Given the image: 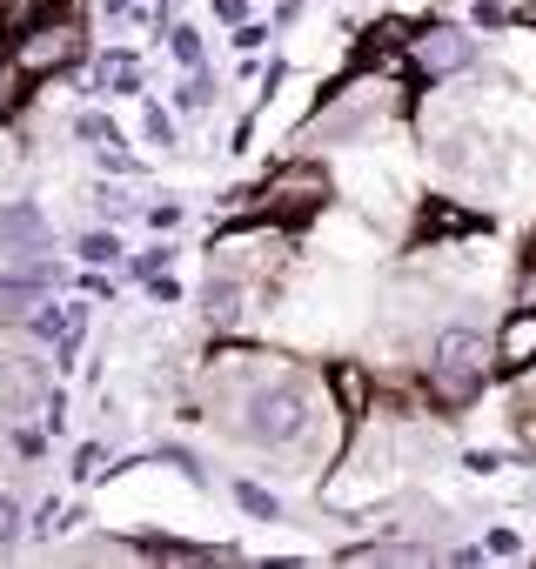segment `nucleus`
<instances>
[{"instance_id": "obj_1", "label": "nucleus", "mask_w": 536, "mask_h": 569, "mask_svg": "<svg viewBox=\"0 0 536 569\" xmlns=\"http://www.w3.org/2000/svg\"><path fill=\"white\" fill-rule=\"evenodd\" d=\"M228 429L235 436H248V442H261V449H289L302 429H309V396H302V382L296 376H282V382H261V389H248L241 402H228Z\"/></svg>"}, {"instance_id": "obj_2", "label": "nucleus", "mask_w": 536, "mask_h": 569, "mask_svg": "<svg viewBox=\"0 0 536 569\" xmlns=\"http://www.w3.org/2000/svg\"><path fill=\"white\" fill-rule=\"evenodd\" d=\"M489 362H496V342H489L483 329H469V322H463V329H443V336H436V356H429V389H436V402H443V409L476 402Z\"/></svg>"}, {"instance_id": "obj_3", "label": "nucleus", "mask_w": 536, "mask_h": 569, "mask_svg": "<svg viewBox=\"0 0 536 569\" xmlns=\"http://www.w3.org/2000/svg\"><path fill=\"white\" fill-rule=\"evenodd\" d=\"M228 208H268V214H316L329 208V168L322 161H289L276 168L255 194H235Z\"/></svg>"}, {"instance_id": "obj_4", "label": "nucleus", "mask_w": 536, "mask_h": 569, "mask_svg": "<svg viewBox=\"0 0 536 569\" xmlns=\"http://www.w3.org/2000/svg\"><path fill=\"white\" fill-rule=\"evenodd\" d=\"M81 48H88L81 21H75V14H48V21H34V28L21 34V48H14V68H21L28 81H48V74L75 68V61H81Z\"/></svg>"}, {"instance_id": "obj_5", "label": "nucleus", "mask_w": 536, "mask_h": 569, "mask_svg": "<svg viewBox=\"0 0 536 569\" xmlns=\"http://www.w3.org/2000/svg\"><path fill=\"white\" fill-rule=\"evenodd\" d=\"M289 376V362H276V356H261V349H221L215 362H208V382L221 389V396H248V389H261V382H282Z\"/></svg>"}, {"instance_id": "obj_6", "label": "nucleus", "mask_w": 536, "mask_h": 569, "mask_svg": "<svg viewBox=\"0 0 536 569\" xmlns=\"http://www.w3.org/2000/svg\"><path fill=\"white\" fill-rule=\"evenodd\" d=\"M409 61H416V74H463L476 61V41L463 28H423L416 48H409Z\"/></svg>"}, {"instance_id": "obj_7", "label": "nucleus", "mask_w": 536, "mask_h": 569, "mask_svg": "<svg viewBox=\"0 0 536 569\" xmlns=\"http://www.w3.org/2000/svg\"><path fill=\"white\" fill-rule=\"evenodd\" d=\"M41 396H48V369L34 356H14L8 369H0V416H28Z\"/></svg>"}, {"instance_id": "obj_8", "label": "nucleus", "mask_w": 536, "mask_h": 569, "mask_svg": "<svg viewBox=\"0 0 536 569\" xmlns=\"http://www.w3.org/2000/svg\"><path fill=\"white\" fill-rule=\"evenodd\" d=\"M376 88H383V81H369L363 94H336V108H329V114L316 121V141H356V134L369 128V114L383 108V101H369Z\"/></svg>"}, {"instance_id": "obj_9", "label": "nucleus", "mask_w": 536, "mask_h": 569, "mask_svg": "<svg viewBox=\"0 0 536 569\" xmlns=\"http://www.w3.org/2000/svg\"><path fill=\"white\" fill-rule=\"evenodd\" d=\"M496 362L509 376H529L536 369V309H509V322L496 336Z\"/></svg>"}, {"instance_id": "obj_10", "label": "nucleus", "mask_w": 536, "mask_h": 569, "mask_svg": "<svg viewBox=\"0 0 536 569\" xmlns=\"http://www.w3.org/2000/svg\"><path fill=\"white\" fill-rule=\"evenodd\" d=\"M0 248H14V254H41L48 248V214L41 208H0Z\"/></svg>"}, {"instance_id": "obj_11", "label": "nucleus", "mask_w": 536, "mask_h": 569, "mask_svg": "<svg viewBox=\"0 0 536 569\" xmlns=\"http://www.w3.org/2000/svg\"><path fill=\"white\" fill-rule=\"evenodd\" d=\"M41 289H48V281L41 274H14V281H0V316H34L41 309Z\"/></svg>"}, {"instance_id": "obj_12", "label": "nucleus", "mask_w": 536, "mask_h": 569, "mask_svg": "<svg viewBox=\"0 0 536 569\" xmlns=\"http://www.w3.org/2000/svg\"><path fill=\"white\" fill-rule=\"evenodd\" d=\"M343 562H429V549H416V542H369V549H343Z\"/></svg>"}, {"instance_id": "obj_13", "label": "nucleus", "mask_w": 536, "mask_h": 569, "mask_svg": "<svg viewBox=\"0 0 536 569\" xmlns=\"http://www.w3.org/2000/svg\"><path fill=\"white\" fill-rule=\"evenodd\" d=\"M201 309H208V322H235V309H241V289L228 274H215L208 281V296H201Z\"/></svg>"}, {"instance_id": "obj_14", "label": "nucleus", "mask_w": 536, "mask_h": 569, "mask_svg": "<svg viewBox=\"0 0 536 569\" xmlns=\"http://www.w3.org/2000/svg\"><path fill=\"white\" fill-rule=\"evenodd\" d=\"M68 316H75V309H54V302H41V309L28 316V329H34L41 342H68V336H75V322H68Z\"/></svg>"}, {"instance_id": "obj_15", "label": "nucleus", "mask_w": 536, "mask_h": 569, "mask_svg": "<svg viewBox=\"0 0 536 569\" xmlns=\"http://www.w3.org/2000/svg\"><path fill=\"white\" fill-rule=\"evenodd\" d=\"M336 402H343L349 416H363V409H369V376L343 362V369H336Z\"/></svg>"}, {"instance_id": "obj_16", "label": "nucleus", "mask_w": 536, "mask_h": 569, "mask_svg": "<svg viewBox=\"0 0 536 569\" xmlns=\"http://www.w3.org/2000/svg\"><path fill=\"white\" fill-rule=\"evenodd\" d=\"M235 502H241L248 516H261V522H276V516H282V502H276V496H268L261 482H248V476H235Z\"/></svg>"}, {"instance_id": "obj_17", "label": "nucleus", "mask_w": 536, "mask_h": 569, "mask_svg": "<svg viewBox=\"0 0 536 569\" xmlns=\"http://www.w3.org/2000/svg\"><path fill=\"white\" fill-rule=\"evenodd\" d=\"M61 8H68V0H8V28L28 34L34 21H48V14H61Z\"/></svg>"}, {"instance_id": "obj_18", "label": "nucleus", "mask_w": 536, "mask_h": 569, "mask_svg": "<svg viewBox=\"0 0 536 569\" xmlns=\"http://www.w3.org/2000/svg\"><path fill=\"white\" fill-rule=\"evenodd\" d=\"M208 94H215V81H208V68H181V88H175V108H208Z\"/></svg>"}, {"instance_id": "obj_19", "label": "nucleus", "mask_w": 536, "mask_h": 569, "mask_svg": "<svg viewBox=\"0 0 536 569\" xmlns=\"http://www.w3.org/2000/svg\"><path fill=\"white\" fill-rule=\"evenodd\" d=\"M21 94H28V74H21V68H14V54H8V61H0V114H8Z\"/></svg>"}, {"instance_id": "obj_20", "label": "nucleus", "mask_w": 536, "mask_h": 569, "mask_svg": "<svg viewBox=\"0 0 536 569\" xmlns=\"http://www.w3.org/2000/svg\"><path fill=\"white\" fill-rule=\"evenodd\" d=\"M168 48H175V61H181V68H201V34H195V28H175V34H168Z\"/></svg>"}, {"instance_id": "obj_21", "label": "nucleus", "mask_w": 536, "mask_h": 569, "mask_svg": "<svg viewBox=\"0 0 536 569\" xmlns=\"http://www.w3.org/2000/svg\"><path fill=\"white\" fill-rule=\"evenodd\" d=\"M449 228H456V234H469V228H476V214H463V208H436V214H429V234H449Z\"/></svg>"}, {"instance_id": "obj_22", "label": "nucleus", "mask_w": 536, "mask_h": 569, "mask_svg": "<svg viewBox=\"0 0 536 569\" xmlns=\"http://www.w3.org/2000/svg\"><path fill=\"white\" fill-rule=\"evenodd\" d=\"M115 254H121V248H115V234H101V228H95V234H81V261H115Z\"/></svg>"}, {"instance_id": "obj_23", "label": "nucleus", "mask_w": 536, "mask_h": 569, "mask_svg": "<svg viewBox=\"0 0 536 569\" xmlns=\"http://www.w3.org/2000/svg\"><path fill=\"white\" fill-rule=\"evenodd\" d=\"M108 88H141V68L121 54V61H108Z\"/></svg>"}, {"instance_id": "obj_24", "label": "nucleus", "mask_w": 536, "mask_h": 569, "mask_svg": "<svg viewBox=\"0 0 536 569\" xmlns=\"http://www.w3.org/2000/svg\"><path fill=\"white\" fill-rule=\"evenodd\" d=\"M75 134H81V141H101V148L115 141V128H108L101 114H81V121H75Z\"/></svg>"}, {"instance_id": "obj_25", "label": "nucleus", "mask_w": 536, "mask_h": 569, "mask_svg": "<svg viewBox=\"0 0 536 569\" xmlns=\"http://www.w3.org/2000/svg\"><path fill=\"white\" fill-rule=\"evenodd\" d=\"M14 529H21V509H14L8 496H0V549H8V542H14Z\"/></svg>"}, {"instance_id": "obj_26", "label": "nucleus", "mask_w": 536, "mask_h": 569, "mask_svg": "<svg viewBox=\"0 0 536 569\" xmlns=\"http://www.w3.org/2000/svg\"><path fill=\"white\" fill-rule=\"evenodd\" d=\"M403 41V21H383L376 34H369V54H383V48H396Z\"/></svg>"}, {"instance_id": "obj_27", "label": "nucleus", "mask_w": 536, "mask_h": 569, "mask_svg": "<svg viewBox=\"0 0 536 569\" xmlns=\"http://www.w3.org/2000/svg\"><path fill=\"white\" fill-rule=\"evenodd\" d=\"M483 549H489V556H516L523 542H516V529H489V542H483Z\"/></svg>"}, {"instance_id": "obj_28", "label": "nucleus", "mask_w": 536, "mask_h": 569, "mask_svg": "<svg viewBox=\"0 0 536 569\" xmlns=\"http://www.w3.org/2000/svg\"><path fill=\"white\" fill-rule=\"evenodd\" d=\"M148 141H161V148L175 141V121H168V114H155V108H148Z\"/></svg>"}, {"instance_id": "obj_29", "label": "nucleus", "mask_w": 536, "mask_h": 569, "mask_svg": "<svg viewBox=\"0 0 536 569\" xmlns=\"http://www.w3.org/2000/svg\"><path fill=\"white\" fill-rule=\"evenodd\" d=\"M101 214L121 221V214H128V194H121V188H101Z\"/></svg>"}, {"instance_id": "obj_30", "label": "nucleus", "mask_w": 536, "mask_h": 569, "mask_svg": "<svg viewBox=\"0 0 536 569\" xmlns=\"http://www.w3.org/2000/svg\"><path fill=\"white\" fill-rule=\"evenodd\" d=\"M476 21H483V28H503V21H509V8H503V0H483Z\"/></svg>"}, {"instance_id": "obj_31", "label": "nucleus", "mask_w": 536, "mask_h": 569, "mask_svg": "<svg viewBox=\"0 0 536 569\" xmlns=\"http://www.w3.org/2000/svg\"><path fill=\"white\" fill-rule=\"evenodd\" d=\"M148 221H155V228H175V221H181V208H175V201H155V208H148Z\"/></svg>"}, {"instance_id": "obj_32", "label": "nucleus", "mask_w": 536, "mask_h": 569, "mask_svg": "<svg viewBox=\"0 0 536 569\" xmlns=\"http://www.w3.org/2000/svg\"><path fill=\"white\" fill-rule=\"evenodd\" d=\"M161 261H168V248H148V254L135 261V274H161Z\"/></svg>"}, {"instance_id": "obj_33", "label": "nucleus", "mask_w": 536, "mask_h": 569, "mask_svg": "<svg viewBox=\"0 0 536 569\" xmlns=\"http://www.w3.org/2000/svg\"><path fill=\"white\" fill-rule=\"evenodd\" d=\"M14 449H21V456H28V462H34V456H41V449H48V442H41V436H34V429H21V436H14Z\"/></svg>"}, {"instance_id": "obj_34", "label": "nucleus", "mask_w": 536, "mask_h": 569, "mask_svg": "<svg viewBox=\"0 0 536 569\" xmlns=\"http://www.w3.org/2000/svg\"><path fill=\"white\" fill-rule=\"evenodd\" d=\"M215 14H221V21H228V28H235V21H241V14H248V0H215Z\"/></svg>"}, {"instance_id": "obj_35", "label": "nucleus", "mask_w": 536, "mask_h": 569, "mask_svg": "<svg viewBox=\"0 0 536 569\" xmlns=\"http://www.w3.org/2000/svg\"><path fill=\"white\" fill-rule=\"evenodd\" d=\"M0 28H8V0H0Z\"/></svg>"}]
</instances>
